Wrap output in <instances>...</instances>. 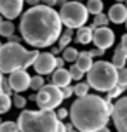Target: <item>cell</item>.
Returning <instances> with one entry per match:
<instances>
[{
	"mask_svg": "<svg viewBox=\"0 0 127 132\" xmlns=\"http://www.w3.org/2000/svg\"><path fill=\"white\" fill-rule=\"evenodd\" d=\"M125 28H127V21H125Z\"/></svg>",
	"mask_w": 127,
	"mask_h": 132,
	"instance_id": "816d5d0a",
	"label": "cell"
},
{
	"mask_svg": "<svg viewBox=\"0 0 127 132\" xmlns=\"http://www.w3.org/2000/svg\"><path fill=\"white\" fill-rule=\"evenodd\" d=\"M4 82H5V78H4V73L0 71V94H4V92H2V85H4Z\"/></svg>",
	"mask_w": 127,
	"mask_h": 132,
	"instance_id": "60d3db41",
	"label": "cell"
},
{
	"mask_svg": "<svg viewBox=\"0 0 127 132\" xmlns=\"http://www.w3.org/2000/svg\"><path fill=\"white\" fill-rule=\"evenodd\" d=\"M87 11L89 14H94V16H98V14L103 12V0H87Z\"/></svg>",
	"mask_w": 127,
	"mask_h": 132,
	"instance_id": "ffe728a7",
	"label": "cell"
},
{
	"mask_svg": "<svg viewBox=\"0 0 127 132\" xmlns=\"http://www.w3.org/2000/svg\"><path fill=\"white\" fill-rule=\"evenodd\" d=\"M58 132H66V123L59 122V125H58Z\"/></svg>",
	"mask_w": 127,
	"mask_h": 132,
	"instance_id": "ab89813d",
	"label": "cell"
},
{
	"mask_svg": "<svg viewBox=\"0 0 127 132\" xmlns=\"http://www.w3.org/2000/svg\"><path fill=\"white\" fill-rule=\"evenodd\" d=\"M12 106V97L7 96V94H0V115H4L11 110Z\"/></svg>",
	"mask_w": 127,
	"mask_h": 132,
	"instance_id": "7402d4cb",
	"label": "cell"
},
{
	"mask_svg": "<svg viewBox=\"0 0 127 132\" xmlns=\"http://www.w3.org/2000/svg\"><path fill=\"white\" fill-rule=\"evenodd\" d=\"M12 35H14V23L5 19L2 24H0V37H4V38H11Z\"/></svg>",
	"mask_w": 127,
	"mask_h": 132,
	"instance_id": "44dd1931",
	"label": "cell"
},
{
	"mask_svg": "<svg viewBox=\"0 0 127 132\" xmlns=\"http://www.w3.org/2000/svg\"><path fill=\"white\" fill-rule=\"evenodd\" d=\"M94 45L96 49H101V51H106L115 44V31L110 30L108 26H103V28H96L94 30Z\"/></svg>",
	"mask_w": 127,
	"mask_h": 132,
	"instance_id": "7c38bea8",
	"label": "cell"
},
{
	"mask_svg": "<svg viewBox=\"0 0 127 132\" xmlns=\"http://www.w3.org/2000/svg\"><path fill=\"white\" fill-rule=\"evenodd\" d=\"M56 115H58V118H59V120H65V118H68L70 111H68L66 108H58V110H56Z\"/></svg>",
	"mask_w": 127,
	"mask_h": 132,
	"instance_id": "4dcf8cb0",
	"label": "cell"
},
{
	"mask_svg": "<svg viewBox=\"0 0 127 132\" xmlns=\"http://www.w3.org/2000/svg\"><path fill=\"white\" fill-rule=\"evenodd\" d=\"M38 51H26L21 44L7 42L0 49V71L11 75L18 70H26L35 64Z\"/></svg>",
	"mask_w": 127,
	"mask_h": 132,
	"instance_id": "3957f363",
	"label": "cell"
},
{
	"mask_svg": "<svg viewBox=\"0 0 127 132\" xmlns=\"http://www.w3.org/2000/svg\"><path fill=\"white\" fill-rule=\"evenodd\" d=\"M89 89H91V85H89L87 82H78V84L73 87V92H75V96L84 97V96H87V94H89Z\"/></svg>",
	"mask_w": 127,
	"mask_h": 132,
	"instance_id": "cb8c5ba5",
	"label": "cell"
},
{
	"mask_svg": "<svg viewBox=\"0 0 127 132\" xmlns=\"http://www.w3.org/2000/svg\"><path fill=\"white\" fill-rule=\"evenodd\" d=\"M19 31L23 40L35 49L52 47L54 42H58L63 33V23H61L59 12L44 4L30 7L21 16Z\"/></svg>",
	"mask_w": 127,
	"mask_h": 132,
	"instance_id": "6da1fadb",
	"label": "cell"
},
{
	"mask_svg": "<svg viewBox=\"0 0 127 132\" xmlns=\"http://www.w3.org/2000/svg\"><path fill=\"white\" fill-rule=\"evenodd\" d=\"M44 85H45V80H44L42 75H35V77H31V84H30V89H31V90L38 92Z\"/></svg>",
	"mask_w": 127,
	"mask_h": 132,
	"instance_id": "d4e9b609",
	"label": "cell"
},
{
	"mask_svg": "<svg viewBox=\"0 0 127 132\" xmlns=\"http://www.w3.org/2000/svg\"><path fill=\"white\" fill-rule=\"evenodd\" d=\"M72 75H70V71H68L66 68H58L56 71L52 73V77H51V84L56 87H59V89H63V87H68L70 85V82H72Z\"/></svg>",
	"mask_w": 127,
	"mask_h": 132,
	"instance_id": "5bb4252c",
	"label": "cell"
},
{
	"mask_svg": "<svg viewBox=\"0 0 127 132\" xmlns=\"http://www.w3.org/2000/svg\"><path fill=\"white\" fill-rule=\"evenodd\" d=\"M108 19L115 24H122L127 21V5L124 4H115L108 11Z\"/></svg>",
	"mask_w": 127,
	"mask_h": 132,
	"instance_id": "4fadbf2b",
	"label": "cell"
},
{
	"mask_svg": "<svg viewBox=\"0 0 127 132\" xmlns=\"http://www.w3.org/2000/svg\"><path fill=\"white\" fill-rule=\"evenodd\" d=\"M0 125H2V118H0Z\"/></svg>",
	"mask_w": 127,
	"mask_h": 132,
	"instance_id": "f907efd6",
	"label": "cell"
},
{
	"mask_svg": "<svg viewBox=\"0 0 127 132\" xmlns=\"http://www.w3.org/2000/svg\"><path fill=\"white\" fill-rule=\"evenodd\" d=\"M59 18H61V23L66 28L78 30V28L85 26L87 19H89V11L82 2L72 0V2H66L59 9Z\"/></svg>",
	"mask_w": 127,
	"mask_h": 132,
	"instance_id": "8992f818",
	"label": "cell"
},
{
	"mask_svg": "<svg viewBox=\"0 0 127 132\" xmlns=\"http://www.w3.org/2000/svg\"><path fill=\"white\" fill-rule=\"evenodd\" d=\"M68 71H70V75H72V78H73V80H78V82H82L84 71H82V70H80V68H78L77 64H75V63L70 66V68H68Z\"/></svg>",
	"mask_w": 127,
	"mask_h": 132,
	"instance_id": "83f0119b",
	"label": "cell"
},
{
	"mask_svg": "<svg viewBox=\"0 0 127 132\" xmlns=\"http://www.w3.org/2000/svg\"><path fill=\"white\" fill-rule=\"evenodd\" d=\"M125 89H127V87H122V85H118V84H117V85H115L113 89L108 92L106 99H108V101H112V99H118L122 94H124V90H125Z\"/></svg>",
	"mask_w": 127,
	"mask_h": 132,
	"instance_id": "4316f807",
	"label": "cell"
},
{
	"mask_svg": "<svg viewBox=\"0 0 127 132\" xmlns=\"http://www.w3.org/2000/svg\"><path fill=\"white\" fill-rule=\"evenodd\" d=\"M124 2H127V0H117V4H124Z\"/></svg>",
	"mask_w": 127,
	"mask_h": 132,
	"instance_id": "7dc6e473",
	"label": "cell"
},
{
	"mask_svg": "<svg viewBox=\"0 0 127 132\" xmlns=\"http://www.w3.org/2000/svg\"><path fill=\"white\" fill-rule=\"evenodd\" d=\"M56 2H58V0H42V4H44V5H47V7L56 5Z\"/></svg>",
	"mask_w": 127,
	"mask_h": 132,
	"instance_id": "74e56055",
	"label": "cell"
},
{
	"mask_svg": "<svg viewBox=\"0 0 127 132\" xmlns=\"http://www.w3.org/2000/svg\"><path fill=\"white\" fill-rule=\"evenodd\" d=\"M94 38V28L92 26H82L77 30L75 33V40L82 44V45H87V44H91Z\"/></svg>",
	"mask_w": 127,
	"mask_h": 132,
	"instance_id": "9a60e30c",
	"label": "cell"
},
{
	"mask_svg": "<svg viewBox=\"0 0 127 132\" xmlns=\"http://www.w3.org/2000/svg\"><path fill=\"white\" fill-rule=\"evenodd\" d=\"M66 132H78V130H77L72 123H68V125H66Z\"/></svg>",
	"mask_w": 127,
	"mask_h": 132,
	"instance_id": "7bdbcfd3",
	"label": "cell"
},
{
	"mask_svg": "<svg viewBox=\"0 0 127 132\" xmlns=\"http://www.w3.org/2000/svg\"><path fill=\"white\" fill-rule=\"evenodd\" d=\"M63 92L59 87L52 84H45L38 92L35 94V103L42 111H54L56 108H59L63 103Z\"/></svg>",
	"mask_w": 127,
	"mask_h": 132,
	"instance_id": "52a82bcc",
	"label": "cell"
},
{
	"mask_svg": "<svg viewBox=\"0 0 127 132\" xmlns=\"http://www.w3.org/2000/svg\"><path fill=\"white\" fill-rule=\"evenodd\" d=\"M98 132H112V130H110L108 127H103V129H101V130H98Z\"/></svg>",
	"mask_w": 127,
	"mask_h": 132,
	"instance_id": "f6af8a7d",
	"label": "cell"
},
{
	"mask_svg": "<svg viewBox=\"0 0 127 132\" xmlns=\"http://www.w3.org/2000/svg\"><path fill=\"white\" fill-rule=\"evenodd\" d=\"M9 85L12 87V90L16 94L19 92H25L26 89H30V84H31V77H30V73L26 70H18V71H12L9 75Z\"/></svg>",
	"mask_w": 127,
	"mask_h": 132,
	"instance_id": "8fae6325",
	"label": "cell"
},
{
	"mask_svg": "<svg viewBox=\"0 0 127 132\" xmlns=\"http://www.w3.org/2000/svg\"><path fill=\"white\" fill-rule=\"evenodd\" d=\"M112 120L117 132H127V96L118 97L117 103H113Z\"/></svg>",
	"mask_w": 127,
	"mask_h": 132,
	"instance_id": "ba28073f",
	"label": "cell"
},
{
	"mask_svg": "<svg viewBox=\"0 0 127 132\" xmlns=\"http://www.w3.org/2000/svg\"><path fill=\"white\" fill-rule=\"evenodd\" d=\"M12 104L16 106V108H21V110H23V108L26 106V97H23L21 94H14L12 96Z\"/></svg>",
	"mask_w": 127,
	"mask_h": 132,
	"instance_id": "f1b7e54d",
	"label": "cell"
},
{
	"mask_svg": "<svg viewBox=\"0 0 127 132\" xmlns=\"http://www.w3.org/2000/svg\"><path fill=\"white\" fill-rule=\"evenodd\" d=\"M73 40V30L72 28H66L65 31L61 33L59 40H58V47H59L61 51H65L66 47H70V42Z\"/></svg>",
	"mask_w": 127,
	"mask_h": 132,
	"instance_id": "ac0fdd59",
	"label": "cell"
},
{
	"mask_svg": "<svg viewBox=\"0 0 127 132\" xmlns=\"http://www.w3.org/2000/svg\"><path fill=\"white\" fill-rule=\"evenodd\" d=\"M23 5L25 0H0V16L7 21H14L23 16Z\"/></svg>",
	"mask_w": 127,
	"mask_h": 132,
	"instance_id": "30bf717a",
	"label": "cell"
},
{
	"mask_svg": "<svg viewBox=\"0 0 127 132\" xmlns=\"http://www.w3.org/2000/svg\"><path fill=\"white\" fill-rule=\"evenodd\" d=\"M108 23H110V19H108V14H98V16H94V19H92V28L96 30V28H103V26H106Z\"/></svg>",
	"mask_w": 127,
	"mask_h": 132,
	"instance_id": "603a6c76",
	"label": "cell"
},
{
	"mask_svg": "<svg viewBox=\"0 0 127 132\" xmlns=\"http://www.w3.org/2000/svg\"><path fill=\"white\" fill-rule=\"evenodd\" d=\"M120 47H122V51H124V54L127 56V33H125V35H122V40H120Z\"/></svg>",
	"mask_w": 127,
	"mask_h": 132,
	"instance_id": "836d02e7",
	"label": "cell"
},
{
	"mask_svg": "<svg viewBox=\"0 0 127 132\" xmlns=\"http://www.w3.org/2000/svg\"><path fill=\"white\" fill-rule=\"evenodd\" d=\"M112 110V101L96 94H87L84 97H78L72 104L70 120L78 132H98L108 125Z\"/></svg>",
	"mask_w": 127,
	"mask_h": 132,
	"instance_id": "7a4b0ae2",
	"label": "cell"
},
{
	"mask_svg": "<svg viewBox=\"0 0 127 132\" xmlns=\"http://www.w3.org/2000/svg\"><path fill=\"white\" fill-rule=\"evenodd\" d=\"M28 5H31V7H37V5H40V2L42 0H25Z\"/></svg>",
	"mask_w": 127,
	"mask_h": 132,
	"instance_id": "8d00e7d4",
	"label": "cell"
},
{
	"mask_svg": "<svg viewBox=\"0 0 127 132\" xmlns=\"http://www.w3.org/2000/svg\"><path fill=\"white\" fill-rule=\"evenodd\" d=\"M61 92H63V97H65V99H68V97H70V96H73V87H72V85H68V87H63V89H61Z\"/></svg>",
	"mask_w": 127,
	"mask_h": 132,
	"instance_id": "1f68e13d",
	"label": "cell"
},
{
	"mask_svg": "<svg viewBox=\"0 0 127 132\" xmlns=\"http://www.w3.org/2000/svg\"><path fill=\"white\" fill-rule=\"evenodd\" d=\"M2 92L4 94H7V96H11V94H12V87L9 85V82H4V85H2Z\"/></svg>",
	"mask_w": 127,
	"mask_h": 132,
	"instance_id": "d6a6232c",
	"label": "cell"
},
{
	"mask_svg": "<svg viewBox=\"0 0 127 132\" xmlns=\"http://www.w3.org/2000/svg\"><path fill=\"white\" fill-rule=\"evenodd\" d=\"M87 84L98 92H110L118 84V70L110 61H96L87 73Z\"/></svg>",
	"mask_w": 127,
	"mask_h": 132,
	"instance_id": "5b68a950",
	"label": "cell"
},
{
	"mask_svg": "<svg viewBox=\"0 0 127 132\" xmlns=\"http://www.w3.org/2000/svg\"><path fill=\"white\" fill-rule=\"evenodd\" d=\"M21 40H23V37H18V35H12V37L9 38V42H12V44H19Z\"/></svg>",
	"mask_w": 127,
	"mask_h": 132,
	"instance_id": "d590c367",
	"label": "cell"
},
{
	"mask_svg": "<svg viewBox=\"0 0 127 132\" xmlns=\"http://www.w3.org/2000/svg\"><path fill=\"white\" fill-rule=\"evenodd\" d=\"M56 63H58V68H65V63L66 61L63 59V57H56Z\"/></svg>",
	"mask_w": 127,
	"mask_h": 132,
	"instance_id": "f35d334b",
	"label": "cell"
},
{
	"mask_svg": "<svg viewBox=\"0 0 127 132\" xmlns=\"http://www.w3.org/2000/svg\"><path fill=\"white\" fill-rule=\"evenodd\" d=\"M61 54H63L61 57L66 61V63H72V64H73V63H77V59H78V54H80V52H78L75 47H66V49H65Z\"/></svg>",
	"mask_w": 127,
	"mask_h": 132,
	"instance_id": "d6986e66",
	"label": "cell"
},
{
	"mask_svg": "<svg viewBox=\"0 0 127 132\" xmlns=\"http://www.w3.org/2000/svg\"><path fill=\"white\" fill-rule=\"evenodd\" d=\"M75 64L80 68L84 73H89V70L92 68V64H94V61H92V56L89 52H80L78 54V59H77V63Z\"/></svg>",
	"mask_w": 127,
	"mask_h": 132,
	"instance_id": "2e32d148",
	"label": "cell"
},
{
	"mask_svg": "<svg viewBox=\"0 0 127 132\" xmlns=\"http://www.w3.org/2000/svg\"><path fill=\"white\" fill-rule=\"evenodd\" d=\"M89 54H91L92 57H96V56H98V57H101V56L105 54V51H101V49H92V51H89Z\"/></svg>",
	"mask_w": 127,
	"mask_h": 132,
	"instance_id": "e575fe53",
	"label": "cell"
},
{
	"mask_svg": "<svg viewBox=\"0 0 127 132\" xmlns=\"http://www.w3.org/2000/svg\"><path fill=\"white\" fill-rule=\"evenodd\" d=\"M2 45H4V44H2V42H0V49H2Z\"/></svg>",
	"mask_w": 127,
	"mask_h": 132,
	"instance_id": "681fc988",
	"label": "cell"
},
{
	"mask_svg": "<svg viewBox=\"0 0 127 132\" xmlns=\"http://www.w3.org/2000/svg\"><path fill=\"white\" fill-rule=\"evenodd\" d=\"M75 2H84V0H75Z\"/></svg>",
	"mask_w": 127,
	"mask_h": 132,
	"instance_id": "c3c4849f",
	"label": "cell"
},
{
	"mask_svg": "<svg viewBox=\"0 0 127 132\" xmlns=\"http://www.w3.org/2000/svg\"><path fill=\"white\" fill-rule=\"evenodd\" d=\"M112 64H113L117 70H122V68H125V64H127V56L124 54V51H122L120 45L115 49V54H113V59H112Z\"/></svg>",
	"mask_w": 127,
	"mask_h": 132,
	"instance_id": "e0dca14e",
	"label": "cell"
},
{
	"mask_svg": "<svg viewBox=\"0 0 127 132\" xmlns=\"http://www.w3.org/2000/svg\"><path fill=\"white\" fill-rule=\"evenodd\" d=\"M33 68H35V71H37V75H42V77L54 73L58 70L56 56H54L52 52H40L38 57H37V61H35Z\"/></svg>",
	"mask_w": 127,
	"mask_h": 132,
	"instance_id": "9c48e42d",
	"label": "cell"
},
{
	"mask_svg": "<svg viewBox=\"0 0 127 132\" xmlns=\"http://www.w3.org/2000/svg\"><path fill=\"white\" fill-rule=\"evenodd\" d=\"M59 122L56 111L42 110H23L18 117L19 132H58Z\"/></svg>",
	"mask_w": 127,
	"mask_h": 132,
	"instance_id": "277c9868",
	"label": "cell"
},
{
	"mask_svg": "<svg viewBox=\"0 0 127 132\" xmlns=\"http://www.w3.org/2000/svg\"><path fill=\"white\" fill-rule=\"evenodd\" d=\"M125 5H127V2H125Z\"/></svg>",
	"mask_w": 127,
	"mask_h": 132,
	"instance_id": "f5cc1de1",
	"label": "cell"
},
{
	"mask_svg": "<svg viewBox=\"0 0 127 132\" xmlns=\"http://www.w3.org/2000/svg\"><path fill=\"white\" fill-rule=\"evenodd\" d=\"M118 85L127 87V68L118 70Z\"/></svg>",
	"mask_w": 127,
	"mask_h": 132,
	"instance_id": "f546056e",
	"label": "cell"
},
{
	"mask_svg": "<svg viewBox=\"0 0 127 132\" xmlns=\"http://www.w3.org/2000/svg\"><path fill=\"white\" fill-rule=\"evenodd\" d=\"M66 2H68V0H58V2H56V4H59V5L63 7V5H65V4H66Z\"/></svg>",
	"mask_w": 127,
	"mask_h": 132,
	"instance_id": "ee69618b",
	"label": "cell"
},
{
	"mask_svg": "<svg viewBox=\"0 0 127 132\" xmlns=\"http://www.w3.org/2000/svg\"><path fill=\"white\" fill-rule=\"evenodd\" d=\"M4 21H5V19H4V16H0V24H2Z\"/></svg>",
	"mask_w": 127,
	"mask_h": 132,
	"instance_id": "bcb514c9",
	"label": "cell"
},
{
	"mask_svg": "<svg viewBox=\"0 0 127 132\" xmlns=\"http://www.w3.org/2000/svg\"><path fill=\"white\" fill-rule=\"evenodd\" d=\"M51 52H52L54 56H56V57H58V54H59V52H63V51H61L59 47H52V51H51Z\"/></svg>",
	"mask_w": 127,
	"mask_h": 132,
	"instance_id": "b9f144b4",
	"label": "cell"
},
{
	"mask_svg": "<svg viewBox=\"0 0 127 132\" xmlns=\"http://www.w3.org/2000/svg\"><path fill=\"white\" fill-rule=\"evenodd\" d=\"M0 132H19V125H18V122H12V120H9V122H2Z\"/></svg>",
	"mask_w": 127,
	"mask_h": 132,
	"instance_id": "484cf974",
	"label": "cell"
}]
</instances>
